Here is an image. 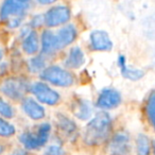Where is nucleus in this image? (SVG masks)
I'll list each match as a JSON object with an SVG mask.
<instances>
[{
	"instance_id": "f257e3e1",
	"label": "nucleus",
	"mask_w": 155,
	"mask_h": 155,
	"mask_svg": "<svg viewBox=\"0 0 155 155\" xmlns=\"http://www.w3.org/2000/svg\"><path fill=\"white\" fill-rule=\"evenodd\" d=\"M112 131V118L105 112H100L88 122L85 127L84 141L88 146L103 143Z\"/></svg>"
},
{
	"instance_id": "f03ea898",
	"label": "nucleus",
	"mask_w": 155,
	"mask_h": 155,
	"mask_svg": "<svg viewBox=\"0 0 155 155\" xmlns=\"http://www.w3.org/2000/svg\"><path fill=\"white\" fill-rule=\"evenodd\" d=\"M50 132H51V125L49 123H43L39 125L36 133H30V132L24 133L21 134L19 140L26 149L36 150L47 143Z\"/></svg>"
},
{
	"instance_id": "7ed1b4c3",
	"label": "nucleus",
	"mask_w": 155,
	"mask_h": 155,
	"mask_svg": "<svg viewBox=\"0 0 155 155\" xmlns=\"http://www.w3.org/2000/svg\"><path fill=\"white\" fill-rule=\"evenodd\" d=\"M41 77L43 80L61 87H68L72 85L73 82H74L73 75L69 71H67L66 69H63L58 66L47 67L41 72Z\"/></svg>"
},
{
	"instance_id": "20e7f679",
	"label": "nucleus",
	"mask_w": 155,
	"mask_h": 155,
	"mask_svg": "<svg viewBox=\"0 0 155 155\" xmlns=\"http://www.w3.org/2000/svg\"><path fill=\"white\" fill-rule=\"evenodd\" d=\"M28 85L22 79L10 78L5 80L0 85V91L8 98L13 100H19L26 95Z\"/></svg>"
},
{
	"instance_id": "39448f33",
	"label": "nucleus",
	"mask_w": 155,
	"mask_h": 155,
	"mask_svg": "<svg viewBox=\"0 0 155 155\" xmlns=\"http://www.w3.org/2000/svg\"><path fill=\"white\" fill-rule=\"evenodd\" d=\"M31 7V0H5L0 9L1 19L22 16Z\"/></svg>"
},
{
	"instance_id": "423d86ee",
	"label": "nucleus",
	"mask_w": 155,
	"mask_h": 155,
	"mask_svg": "<svg viewBox=\"0 0 155 155\" xmlns=\"http://www.w3.org/2000/svg\"><path fill=\"white\" fill-rule=\"evenodd\" d=\"M31 91L41 103L48 104V105H55L60 101V95L45 83H34L31 87Z\"/></svg>"
},
{
	"instance_id": "0eeeda50",
	"label": "nucleus",
	"mask_w": 155,
	"mask_h": 155,
	"mask_svg": "<svg viewBox=\"0 0 155 155\" xmlns=\"http://www.w3.org/2000/svg\"><path fill=\"white\" fill-rule=\"evenodd\" d=\"M110 155H130L131 154V140L125 132H118L112 138L108 144Z\"/></svg>"
},
{
	"instance_id": "6e6552de",
	"label": "nucleus",
	"mask_w": 155,
	"mask_h": 155,
	"mask_svg": "<svg viewBox=\"0 0 155 155\" xmlns=\"http://www.w3.org/2000/svg\"><path fill=\"white\" fill-rule=\"evenodd\" d=\"M70 10L64 5H58L50 9L45 14L44 21L48 27H58L64 25L70 19Z\"/></svg>"
},
{
	"instance_id": "1a4fd4ad",
	"label": "nucleus",
	"mask_w": 155,
	"mask_h": 155,
	"mask_svg": "<svg viewBox=\"0 0 155 155\" xmlns=\"http://www.w3.org/2000/svg\"><path fill=\"white\" fill-rule=\"evenodd\" d=\"M121 103V96L113 88H106L100 93L97 100V106L102 110L115 108Z\"/></svg>"
},
{
	"instance_id": "9d476101",
	"label": "nucleus",
	"mask_w": 155,
	"mask_h": 155,
	"mask_svg": "<svg viewBox=\"0 0 155 155\" xmlns=\"http://www.w3.org/2000/svg\"><path fill=\"white\" fill-rule=\"evenodd\" d=\"M91 44L94 50L97 51H110L113 48V43L110 36L104 31H94L91 34Z\"/></svg>"
},
{
	"instance_id": "9b49d317",
	"label": "nucleus",
	"mask_w": 155,
	"mask_h": 155,
	"mask_svg": "<svg viewBox=\"0 0 155 155\" xmlns=\"http://www.w3.org/2000/svg\"><path fill=\"white\" fill-rule=\"evenodd\" d=\"M58 49L64 48L66 46L70 45L77 37V30L72 25H67L64 28L58 31V34L55 35Z\"/></svg>"
},
{
	"instance_id": "f8f14e48",
	"label": "nucleus",
	"mask_w": 155,
	"mask_h": 155,
	"mask_svg": "<svg viewBox=\"0 0 155 155\" xmlns=\"http://www.w3.org/2000/svg\"><path fill=\"white\" fill-rule=\"evenodd\" d=\"M22 110L33 120H39L45 117V108L31 98L25 99L22 102Z\"/></svg>"
},
{
	"instance_id": "ddd939ff",
	"label": "nucleus",
	"mask_w": 155,
	"mask_h": 155,
	"mask_svg": "<svg viewBox=\"0 0 155 155\" xmlns=\"http://www.w3.org/2000/svg\"><path fill=\"white\" fill-rule=\"evenodd\" d=\"M58 125L60 131L65 136L71 138L77 134V125L72 120L67 118L64 115H58Z\"/></svg>"
},
{
	"instance_id": "4468645a",
	"label": "nucleus",
	"mask_w": 155,
	"mask_h": 155,
	"mask_svg": "<svg viewBox=\"0 0 155 155\" xmlns=\"http://www.w3.org/2000/svg\"><path fill=\"white\" fill-rule=\"evenodd\" d=\"M118 64H119V67H120L121 74H122L124 78H127V79H129V80L137 81L143 77L144 72L142 70H139V69L127 68V65H125V58L123 55H119Z\"/></svg>"
},
{
	"instance_id": "2eb2a0df",
	"label": "nucleus",
	"mask_w": 155,
	"mask_h": 155,
	"mask_svg": "<svg viewBox=\"0 0 155 155\" xmlns=\"http://www.w3.org/2000/svg\"><path fill=\"white\" fill-rule=\"evenodd\" d=\"M85 62L84 58V53L82 52V50L79 47H74L70 50L69 52L68 58L66 61V66L69 68H79L81 67Z\"/></svg>"
},
{
	"instance_id": "dca6fc26",
	"label": "nucleus",
	"mask_w": 155,
	"mask_h": 155,
	"mask_svg": "<svg viewBox=\"0 0 155 155\" xmlns=\"http://www.w3.org/2000/svg\"><path fill=\"white\" fill-rule=\"evenodd\" d=\"M41 47L43 52L45 54L52 53L53 51L58 50V44H56V37L51 31H45L41 35Z\"/></svg>"
},
{
	"instance_id": "f3484780",
	"label": "nucleus",
	"mask_w": 155,
	"mask_h": 155,
	"mask_svg": "<svg viewBox=\"0 0 155 155\" xmlns=\"http://www.w3.org/2000/svg\"><path fill=\"white\" fill-rule=\"evenodd\" d=\"M22 49L27 54H34L38 50V38H37L36 32L32 31L27 35L22 43Z\"/></svg>"
},
{
	"instance_id": "a211bd4d",
	"label": "nucleus",
	"mask_w": 155,
	"mask_h": 155,
	"mask_svg": "<svg viewBox=\"0 0 155 155\" xmlns=\"http://www.w3.org/2000/svg\"><path fill=\"white\" fill-rule=\"evenodd\" d=\"M73 113H74V115L78 118L85 120V119H88L91 117V108L87 102L81 100V101H78L75 106L73 107Z\"/></svg>"
},
{
	"instance_id": "6ab92c4d",
	"label": "nucleus",
	"mask_w": 155,
	"mask_h": 155,
	"mask_svg": "<svg viewBox=\"0 0 155 155\" xmlns=\"http://www.w3.org/2000/svg\"><path fill=\"white\" fill-rule=\"evenodd\" d=\"M137 154L151 155V142L148 136L140 134L137 137Z\"/></svg>"
},
{
	"instance_id": "aec40b11",
	"label": "nucleus",
	"mask_w": 155,
	"mask_h": 155,
	"mask_svg": "<svg viewBox=\"0 0 155 155\" xmlns=\"http://www.w3.org/2000/svg\"><path fill=\"white\" fill-rule=\"evenodd\" d=\"M147 116L150 121L151 125H154L155 121V95L154 91L150 94V97L148 99V103H147Z\"/></svg>"
},
{
	"instance_id": "412c9836",
	"label": "nucleus",
	"mask_w": 155,
	"mask_h": 155,
	"mask_svg": "<svg viewBox=\"0 0 155 155\" xmlns=\"http://www.w3.org/2000/svg\"><path fill=\"white\" fill-rule=\"evenodd\" d=\"M16 130L14 125L5 121V119L0 118V136L1 137H11L15 134Z\"/></svg>"
},
{
	"instance_id": "4be33fe9",
	"label": "nucleus",
	"mask_w": 155,
	"mask_h": 155,
	"mask_svg": "<svg viewBox=\"0 0 155 155\" xmlns=\"http://www.w3.org/2000/svg\"><path fill=\"white\" fill-rule=\"evenodd\" d=\"M0 115L5 118H12L14 116V112L12 106L0 98Z\"/></svg>"
},
{
	"instance_id": "5701e85b",
	"label": "nucleus",
	"mask_w": 155,
	"mask_h": 155,
	"mask_svg": "<svg viewBox=\"0 0 155 155\" xmlns=\"http://www.w3.org/2000/svg\"><path fill=\"white\" fill-rule=\"evenodd\" d=\"M45 67V61L41 56H36V58H33L32 60L30 61V68L32 71L36 72V71H39Z\"/></svg>"
},
{
	"instance_id": "b1692460",
	"label": "nucleus",
	"mask_w": 155,
	"mask_h": 155,
	"mask_svg": "<svg viewBox=\"0 0 155 155\" xmlns=\"http://www.w3.org/2000/svg\"><path fill=\"white\" fill-rule=\"evenodd\" d=\"M63 149L62 147L58 146V144H52V146L48 147L46 150V155H63Z\"/></svg>"
},
{
	"instance_id": "393cba45",
	"label": "nucleus",
	"mask_w": 155,
	"mask_h": 155,
	"mask_svg": "<svg viewBox=\"0 0 155 155\" xmlns=\"http://www.w3.org/2000/svg\"><path fill=\"white\" fill-rule=\"evenodd\" d=\"M41 5H51V3L55 2L56 0H37Z\"/></svg>"
},
{
	"instance_id": "a878e982",
	"label": "nucleus",
	"mask_w": 155,
	"mask_h": 155,
	"mask_svg": "<svg viewBox=\"0 0 155 155\" xmlns=\"http://www.w3.org/2000/svg\"><path fill=\"white\" fill-rule=\"evenodd\" d=\"M12 155H27V154H26V152H24V151L17 150V151H15Z\"/></svg>"
},
{
	"instance_id": "bb28decb",
	"label": "nucleus",
	"mask_w": 155,
	"mask_h": 155,
	"mask_svg": "<svg viewBox=\"0 0 155 155\" xmlns=\"http://www.w3.org/2000/svg\"><path fill=\"white\" fill-rule=\"evenodd\" d=\"M2 152H3V147L1 146V144H0V154H1Z\"/></svg>"
},
{
	"instance_id": "cd10ccee",
	"label": "nucleus",
	"mask_w": 155,
	"mask_h": 155,
	"mask_svg": "<svg viewBox=\"0 0 155 155\" xmlns=\"http://www.w3.org/2000/svg\"><path fill=\"white\" fill-rule=\"evenodd\" d=\"M2 58V51H1V49H0V60Z\"/></svg>"
}]
</instances>
